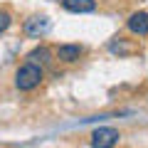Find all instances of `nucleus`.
Listing matches in <instances>:
<instances>
[{"label": "nucleus", "instance_id": "1", "mask_svg": "<svg viewBox=\"0 0 148 148\" xmlns=\"http://www.w3.org/2000/svg\"><path fill=\"white\" fill-rule=\"evenodd\" d=\"M40 82H42V67L35 64V62L22 64V67L17 69V74H15V86L22 89V91H30V89H35V86H40Z\"/></svg>", "mask_w": 148, "mask_h": 148}, {"label": "nucleus", "instance_id": "2", "mask_svg": "<svg viewBox=\"0 0 148 148\" xmlns=\"http://www.w3.org/2000/svg\"><path fill=\"white\" fill-rule=\"evenodd\" d=\"M119 131L111 126H99L91 133V148H114L119 143Z\"/></svg>", "mask_w": 148, "mask_h": 148}, {"label": "nucleus", "instance_id": "3", "mask_svg": "<svg viewBox=\"0 0 148 148\" xmlns=\"http://www.w3.org/2000/svg\"><path fill=\"white\" fill-rule=\"evenodd\" d=\"M126 25L133 35H148V12H133L126 20Z\"/></svg>", "mask_w": 148, "mask_h": 148}, {"label": "nucleus", "instance_id": "4", "mask_svg": "<svg viewBox=\"0 0 148 148\" xmlns=\"http://www.w3.org/2000/svg\"><path fill=\"white\" fill-rule=\"evenodd\" d=\"M47 30H49V20L47 17H30V20L25 22V32L30 37H40V35H45Z\"/></svg>", "mask_w": 148, "mask_h": 148}, {"label": "nucleus", "instance_id": "5", "mask_svg": "<svg viewBox=\"0 0 148 148\" xmlns=\"http://www.w3.org/2000/svg\"><path fill=\"white\" fill-rule=\"evenodd\" d=\"M62 5L69 12H94L96 10L94 0H62Z\"/></svg>", "mask_w": 148, "mask_h": 148}, {"label": "nucleus", "instance_id": "6", "mask_svg": "<svg viewBox=\"0 0 148 148\" xmlns=\"http://www.w3.org/2000/svg\"><path fill=\"white\" fill-rule=\"evenodd\" d=\"M57 57L62 59V62H77V59L82 57V47L79 45H62V47L57 49Z\"/></svg>", "mask_w": 148, "mask_h": 148}, {"label": "nucleus", "instance_id": "7", "mask_svg": "<svg viewBox=\"0 0 148 148\" xmlns=\"http://www.w3.org/2000/svg\"><path fill=\"white\" fill-rule=\"evenodd\" d=\"M27 59L30 62H40V64H47V62H52V52H49L47 47H37V49H32L30 54H27Z\"/></svg>", "mask_w": 148, "mask_h": 148}, {"label": "nucleus", "instance_id": "8", "mask_svg": "<svg viewBox=\"0 0 148 148\" xmlns=\"http://www.w3.org/2000/svg\"><path fill=\"white\" fill-rule=\"evenodd\" d=\"M10 27V15L8 12H0V32H5Z\"/></svg>", "mask_w": 148, "mask_h": 148}]
</instances>
